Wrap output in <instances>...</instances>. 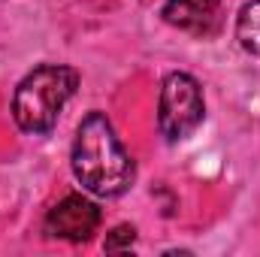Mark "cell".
<instances>
[{"instance_id":"7","label":"cell","mask_w":260,"mask_h":257,"mask_svg":"<svg viewBox=\"0 0 260 257\" xmlns=\"http://www.w3.org/2000/svg\"><path fill=\"white\" fill-rule=\"evenodd\" d=\"M133 242H136V230H133L130 224H121V227H115V230L106 236L103 251H109V254H115V251H130Z\"/></svg>"},{"instance_id":"6","label":"cell","mask_w":260,"mask_h":257,"mask_svg":"<svg viewBox=\"0 0 260 257\" xmlns=\"http://www.w3.org/2000/svg\"><path fill=\"white\" fill-rule=\"evenodd\" d=\"M236 40L248 55L260 58V0H251L239 9L236 18Z\"/></svg>"},{"instance_id":"5","label":"cell","mask_w":260,"mask_h":257,"mask_svg":"<svg viewBox=\"0 0 260 257\" xmlns=\"http://www.w3.org/2000/svg\"><path fill=\"white\" fill-rule=\"evenodd\" d=\"M224 0H167L164 6V21L182 30H200L221 6Z\"/></svg>"},{"instance_id":"4","label":"cell","mask_w":260,"mask_h":257,"mask_svg":"<svg viewBox=\"0 0 260 257\" xmlns=\"http://www.w3.org/2000/svg\"><path fill=\"white\" fill-rule=\"evenodd\" d=\"M100 227V209L97 203L85 200L82 194L64 197L49 215H46V233L52 239L67 242H88Z\"/></svg>"},{"instance_id":"1","label":"cell","mask_w":260,"mask_h":257,"mask_svg":"<svg viewBox=\"0 0 260 257\" xmlns=\"http://www.w3.org/2000/svg\"><path fill=\"white\" fill-rule=\"evenodd\" d=\"M73 176L97 197H121L136 179V164L118 142L112 121L103 112H88L73 142Z\"/></svg>"},{"instance_id":"2","label":"cell","mask_w":260,"mask_h":257,"mask_svg":"<svg viewBox=\"0 0 260 257\" xmlns=\"http://www.w3.org/2000/svg\"><path fill=\"white\" fill-rule=\"evenodd\" d=\"M79 88V73L64 64H43L30 70L12 97V118L21 133H52L64 103Z\"/></svg>"},{"instance_id":"3","label":"cell","mask_w":260,"mask_h":257,"mask_svg":"<svg viewBox=\"0 0 260 257\" xmlns=\"http://www.w3.org/2000/svg\"><path fill=\"white\" fill-rule=\"evenodd\" d=\"M206 118L203 88L188 73H170L160 85L157 103V130L167 142H182L194 133Z\"/></svg>"}]
</instances>
